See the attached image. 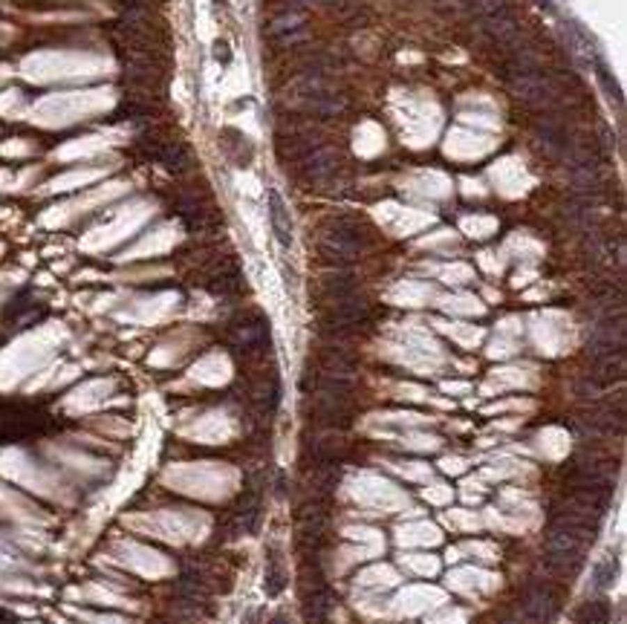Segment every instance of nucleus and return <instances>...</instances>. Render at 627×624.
I'll use <instances>...</instances> for the list:
<instances>
[{"label":"nucleus","instance_id":"obj_19","mask_svg":"<svg viewBox=\"0 0 627 624\" xmlns=\"http://www.w3.org/2000/svg\"><path fill=\"white\" fill-rule=\"evenodd\" d=\"M214 55L223 58V61H229V58H231V52H229V47H226V44H217V47H214Z\"/></svg>","mask_w":627,"mask_h":624},{"label":"nucleus","instance_id":"obj_17","mask_svg":"<svg viewBox=\"0 0 627 624\" xmlns=\"http://www.w3.org/2000/svg\"><path fill=\"white\" fill-rule=\"evenodd\" d=\"M616 572H619L616 558H604V561H598L596 567H593V584H596L598 590H607L616 581Z\"/></svg>","mask_w":627,"mask_h":624},{"label":"nucleus","instance_id":"obj_16","mask_svg":"<svg viewBox=\"0 0 627 624\" xmlns=\"http://www.w3.org/2000/svg\"><path fill=\"white\" fill-rule=\"evenodd\" d=\"M269 32L275 35L278 41H298V38L304 35V17H298V15H284V17H278V21L269 26Z\"/></svg>","mask_w":627,"mask_h":624},{"label":"nucleus","instance_id":"obj_6","mask_svg":"<svg viewBox=\"0 0 627 624\" xmlns=\"http://www.w3.org/2000/svg\"><path fill=\"white\" fill-rule=\"evenodd\" d=\"M266 211H269V223H272L275 240L284 249H289L292 246V217H289V208L281 197V191H275V188L266 191Z\"/></svg>","mask_w":627,"mask_h":624},{"label":"nucleus","instance_id":"obj_18","mask_svg":"<svg viewBox=\"0 0 627 624\" xmlns=\"http://www.w3.org/2000/svg\"><path fill=\"white\" fill-rule=\"evenodd\" d=\"M593 67H596V72H598V78H601V84H604V93L610 95V99H616V104L621 107V104H624V99H621V90H619V84H616V78H613L610 72H607V67H604L601 58H596V64H593Z\"/></svg>","mask_w":627,"mask_h":624},{"label":"nucleus","instance_id":"obj_7","mask_svg":"<svg viewBox=\"0 0 627 624\" xmlns=\"http://www.w3.org/2000/svg\"><path fill=\"white\" fill-rule=\"evenodd\" d=\"M332 607H336V593L330 590V584H324V587H318V590L301 593V610H304V621L307 624L327 621Z\"/></svg>","mask_w":627,"mask_h":624},{"label":"nucleus","instance_id":"obj_21","mask_svg":"<svg viewBox=\"0 0 627 624\" xmlns=\"http://www.w3.org/2000/svg\"><path fill=\"white\" fill-rule=\"evenodd\" d=\"M321 624H327V621H321Z\"/></svg>","mask_w":627,"mask_h":624},{"label":"nucleus","instance_id":"obj_10","mask_svg":"<svg viewBox=\"0 0 627 624\" xmlns=\"http://www.w3.org/2000/svg\"><path fill=\"white\" fill-rule=\"evenodd\" d=\"M332 171H336V150H330L324 145H318L301 159V173L307 180H327Z\"/></svg>","mask_w":627,"mask_h":624},{"label":"nucleus","instance_id":"obj_8","mask_svg":"<svg viewBox=\"0 0 627 624\" xmlns=\"http://www.w3.org/2000/svg\"><path fill=\"white\" fill-rule=\"evenodd\" d=\"M240 286H243L240 269L234 266L231 260L217 263V266H214V272L208 275V281H206V289L211 292V295H223V298L226 295H238Z\"/></svg>","mask_w":627,"mask_h":624},{"label":"nucleus","instance_id":"obj_3","mask_svg":"<svg viewBox=\"0 0 627 624\" xmlns=\"http://www.w3.org/2000/svg\"><path fill=\"white\" fill-rule=\"evenodd\" d=\"M231 338H234V347H238L243 356L261 353V350L266 347V341H269V321L263 315L240 318L238 324L231 327Z\"/></svg>","mask_w":627,"mask_h":624},{"label":"nucleus","instance_id":"obj_2","mask_svg":"<svg viewBox=\"0 0 627 624\" xmlns=\"http://www.w3.org/2000/svg\"><path fill=\"white\" fill-rule=\"evenodd\" d=\"M558 604H561V595L550 581H532L526 584V590L520 595L518 618L523 624H541L558 613Z\"/></svg>","mask_w":627,"mask_h":624},{"label":"nucleus","instance_id":"obj_14","mask_svg":"<svg viewBox=\"0 0 627 624\" xmlns=\"http://www.w3.org/2000/svg\"><path fill=\"white\" fill-rule=\"evenodd\" d=\"M223 148L231 156L234 165H249L251 162V142L246 139L240 130H234V127L223 130Z\"/></svg>","mask_w":627,"mask_h":624},{"label":"nucleus","instance_id":"obj_12","mask_svg":"<svg viewBox=\"0 0 627 624\" xmlns=\"http://www.w3.org/2000/svg\"><path fill=\"white\" fill-rule=\"evenodd\" d=\"M318 370L321 373H332V376H350L353 370H356V359L341 347H324L318 353Z\"/></svg>","mask_w":627,"mask_h":624},{"label":"nucleus","instance_id":"obj_13","mask_svg":"<svg viewBox=\"0 0 627 624\" xmlns=\"http://www.w3.org/2000/svg\"><path fill=\"white\" fill-rule=\"evenodd\" d=\"M263 587H266V595H272V598L281 595L284 587H286V572L281 567L278 546H269L266 549V581H263Z\"/></svg>","mask_w":627,"mask_h":624},{"label":"nucleus","instance_id":"obj_4","mask_svg":"<svg viewBox=\"0 0 627 624\" xmlns=\"http://www.w3.org/2000/svg\"><path fill=\"white\" fill-rule=\"evenodd\" d=\"M535 136H538V142L546 150H550L552 156H561V159H566L570 150H573L570 133H566V127L555 119V116H543V119L535 125Z\"/></svg>","mask_w":627,"mask_h":624},{"label":"nucleus","instance_id":"obj_1","mask_svg":"<svg viewBox=\"0 0 627 624\" xmlns=\"http://www.w3.org/2000/svg\"><path fill=\"white\" fill-rule=\"evenodd\" d=\"M367 246H370L367 228L359 220H350V217L330 220L324 228V237L318 243L324 260L332 266H350Z\"/></svg>","mask_w":627,"mask_h":624},{"label":"nucleus","instance_id":"obj_15","mask_svg":"<svg viewBox=\"0 0 627 624\" xmlns=\"http://www.w3.org/2000/svg\"><path fill=\"white\" fill-rule=\"evenodd\" d=\"M575 624H607L610 621V604L607 601H584L573 613Z\"/></svg>","mask_w":627,"mask_h":624},{"label":"nucleus","instance_id":"obj_20","mask_svg":"<svg viewBox=\"0 0 627 624\" xmlns=\"http://www.w3.org/2000/svg\"><path fill=\"white\" fill-rule=\"evenodd\" d=\"M266 624H289V618H286V616H272Z\"/></svg>","mask_w":627,"mask_h":624},{"label":"nucleus","instance_id":"obj_5","mask_svg":"<svg viewBox=\"0 0 627 624\" xmlns=\"http://www.w3.org/2000/svg\"><path fill=\"white\" fill-rule=\"evenodd\" d=\"M312 422L330 428V431H344V428H350V407L344 399L318 396L316 407H312Z\"/></svg>","mask_w":627,"mask_h":624},{"label":"nucleus","instance_id":"obj_11","mask_svg":"<svg viewBox=\"0 0 627 624\" xmlns=\"http://www.w3.org/2000/svg\"><path fill=\"white\" fill-rule=\"evenodd\" d=\"M356 289H359L356 278L347 275V272H327V275L321 278V295L330 304L353 298V295H356Z\"/></svg>","mask_w":627,"mask_h":624},{"label":"nucleus","instance_id":"obj_9","mask_svg":"<svg viewBox=\"0 0 627 624\" xmlns=\"http://www.w3.org/2000/svg\"><path fill=\"white\" fill-rule=\"evenodd\" d=\"M321 142L312 136L309 130H284V133H278V153L284 156V159H304L307 153H312Z\"/></svg>","mask_w":627,"mask_h":624}]
</instances>
